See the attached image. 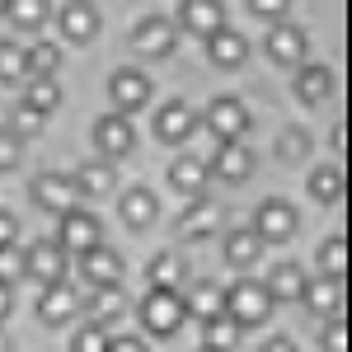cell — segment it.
I'll list each match as a JSON object with an SVG mask.
<instances>
[{
    "instance_id": "17",
    "label": "cell",
    "mask_w": 352,
    "mask_h": 352,
    "mask_svg": "<svg viewBox=\"0 0 352 352\" xmlns=\"http://www.w3.org/2000/svg\"><path fill=\"white\" fill-rule=\"evenodd\" d=\"M76 258H80V272H85L89 287H113V282L122 277V254L109 249V244H94V249H85Z\"/></svg>"
},
{
    "instance_id": "22",
    "label": "cell",
    "mask_w": 352,
    "mask_h": 352,
    "mask_svg": "<svg viewBox=\"0 0 352 352\" xmlns=\"http://www.w3.org/2000/svg\"><path fill=\"white\" fill-rule=\"evenodd\" d=\"M207 56H212V66H221V71H235V66L249 61V43H244L235 28L221 24L217 33H207Z\"/></svg>"
},
{
    "instance_id": "38",
    "label": "cell",
    "mask_w": 352,
    "mask_h": 352,
    "mask_svg": "<svg viewBox=\"0 0 352 352\" xmlns=\"http://www.w3.org/2000/svg\"><path fill=\"white\" fill-rule=\"evenodd\" d=\"M71 352H109V329L104 324H85L71 338Z\"/></svg>"
},
{
    "instance_id": "50",
    "label": "cell",
    "mask_w": 352,
    "mask_h": 352,
    "mask_svg": "<svg viewBox=\"0 0 352 352\" xmlns=\"http://www.w3.org/2000/svg\"><path fill=\"white\" fill-rule=\"evenodd\" d=\"M0 10H5V0H0Z\"/></svg>"
},
{
    "instance_id": "27",
    "label": "cell",
    "mask_w": 352,
    "mask_h": 352,
    "mask_svg": "<svg viewBox=\"0 0 352 352\" xmlns=\"http://www.w3.org/2000/svg\"><path fill=\"white\" fill-rule=\"evenodd\" d=\"M80 310H89V324H113V320L127 310V296H122L118 282H113V287H94L89 305H80Z\"/></svg>"
},
{
    "instance_id": "19",
    "label": "cell",
    "mask_w": 352,
    "mask_h": 352,
    "mask_svg": "<svg viewBox=\"0 0 352 352\" xmlns=\"http://www.w3.org/2000/svg\"><path fill=\"white\" fill-rule=\"evenodd\" d=\"M300 305L310 310V315H338V305H343V282L338 277H305V292H300Z\"/></svg>"
},
{
    "instance_id": "32",
    "label": "cell",
    "mask_w": 352,
    "mask_h": 352,
    "mask_svg": "<svg viewBox=\"0 0 352 352\" xmlns=\"http://www.w3.org/2000/svg\"><path fill=\"white\" fill-rule=\"evenodd\" d=\"M184 272H188V263H184L179 254H155V258H151V268H146V277H151V287H164V292H179Z\"/></svg>"
},
{
    "instance_id": "4",
    "label": "cell",
    "mask_w": 352,
    "mask_h": 352,
    "mask_svg": "<svg viewBox=\"0 0 352 352\" xmlns=\"http://www.w3.org/2000/svg\"><path fill=\"white\" fill-rule=\"evenodd\" d=\"M94 146H99V155L104 160H122V155H132L136 151V127L127 113H99L94 118Z\"/></svg>"
},
{
    "instance_id": "20",
    "label": "cell",
    "mask_w": 352,
    "mask_h": 352,
    "mask_svg": "<svg viewBox=\"0 0 352 352\" xmlns=\"http://www.w3.org/2000/svg\"><path fill=\"white\" fill-rule=\"evenodd\" d=\"M71 184H76V192L80 197H109L113 188H118V169H113V160H85L76 174H71Z\"/></svg>"
},
{
    "instance_id": "47",
    "label": "cell",
    "mask_w": 352,
    "mask_h": 352,
    "mask_svg": "<svg viewBox=\"0 0 352 352\" xmlns=\"http://www.w3.org/2000/svg\"><path fill=\"white\" fill-rule=\"evenodd\" d=\"M5 320H10V287L0 282V324H5Z\"/></svg>"
},
{
    "instance_id": "3",
    "label": "cell",
    "mask_w": 352,
    "mask_h": 352,
    "mask_svg": "<svg viewBox=\"0 0 352 352\" xmlns=\"http://www.w3.org/2000/svg\"><path fill=\"white\" fill-rule=\"evenodd\" d=\"M56 244L76 258L85 249H94V244H104V221L94 217V212H85L80 202L71 207V212H61V230H56Z\"/></svg>"
},
{
    "instance_id": "45",
    "label": "cell",
    "mask_w": 352,
    "mask_h": 352,
    "mask_svg": "<svg viewBox=\"0 0 352 352\" xmlns=\"http://www.w3.org/2000/svg\"><path fill=\"white\" fill-rule=\"evenodd\" d=\"M109 352H151L141 338H109Z\"/></svg>"
},
{
    "instance_id": "43",
    "label": "cell",
    "mask_w": 352,
    "mask_h": 352,
    "mask_svg": "<svg viewBox=\"0 0 352 352\" xmlns=\"http://www.w3.org/2000/svg\"><path fill=\"white\" fill-rule=\"evenodd\" d=\"M43 118H47V113H38V109H28V104H19V109H14V132H24V136L43 132Z\"/></svg>"
},
{
    "instance_id": "31",
    "label": "cell",
    "mask_w": 352,
    "mask_h": 352,
    "mask_svg": "<svg viewBox=\"0 0 352 352\" xmlns=\"http://www.w3.org/2000/svg\"><path fill=\"white\" fill-rule=\"evenodd\" d=\"M240 333H244V329L235 324L226 310L212 315V320H202V343H207V348H217V352H235V348H240Z\"/></svg>"
},
{
    "instance_id": "13",
    "label": "cell",
    "mask_w": 352,
    "mask_h": 352,
    "mask_svg": "<svg viewBox=\"0 0 352 352\" xmlns=\"http://www.w3.org/2000/svg\"><path fill=\"white\" fill-rule=\"evenodd\" d=\"M296 99L305 109H320L333 99V71L324 61H300L296 66Z\"/></svg>"
},
{
    "instance_id": "16",
    "label": "cell",
    "mask_w": 352,
    "mask_h": 352,
    "mask_svg": "<svg viewBox=\"0 0 352 352\" xmlns=\"http://www.w3.org/2000/svg\"><path fill=\"white\" fill-rule=\"evenodd\" d=\"M263 47H268V56L277 66H300L305 52H310V43H305V33H300L296 24H272L268 38H263Z\"/></svg>"
},
{
    "instance_id": "36",
    "label": "cell",
    "mask_w": 352,
    "mask_h": 352,
    "mask_svg": "<svg viewBox=\"0 0 352 352\" xmlns=\"http://www.w3.org/2000/svg\"><path fill=\"white\" fill-rule=\"evenodd\" d=\"M24 76V47L14 38H0V85H19Z\"/></svg>"
},
{
    "instance_id": "44",
    "label": "cell",
    "mask_w": 352,
    "mask_h": 352,
    "mask_svg": "<svg viewBox=\"0 0 352 352\" xmlns=\"http://www.w3.org/2000/svg\"><path fill=\"white\" fill-rule=\"evenodd\" d=\"M19 240V221H14V212H0V244H14Z\"/></svg>"
},
{
    "instance_id": "5",
    "label": "cell",
    "mask_w": 352,
    "mask_h": 352,
    "mask_svg": "<svg viewBox=\"0 0 352 352\" xmlns=\"http://www.w3.org/2000/svg\"><path fill=\"white\" fill-rule=\"evenodd\" d=\"M66 272H71V254L56 240H38L24 249V277H38L47 287V282H66Z\"/></svg>"
},
{
    "instance_id": "9",
    "label": "cell",
    "mask_w": 352,
    "mask_h": 352,
    "mask_svg": "<svg viewBox=\"0 0 352 352\" xmlns=\"http://www.w3.org/2000/svg\"><path fill=\"white\" fill-rule=\"evenodd\" d=\"M254 151H249V141H217V155L207 160V174H217L226 184H244L249 174H254Z\"/></svg>"
},
{
    "instance_id": "23",
    "label": "cell",
    "mask_w": 352,
    "mask_h": 352,
    "mask_svg": "<svg viewBox=\"0 0 352 352\" xmlns=\"http://www.w3.org/2000/svg\"><path fill=\"white\" fill-rule=\"evenodd\" d=\"M179 24L188 28V33H197V38H207V33H217L226 24V5L221 0H184Z\"/></svg>"
},
{
    "instance_id": "15",
    "label": "cell",
    "mask_w": 352,
    "mask_h": 352,
    "mask_svg": "<svg viewBox=\"0 0 352 352\" xmlns=\"http://www.w3.org/2000/svg\"><path fill=\"white\" fill-rule=\"evenodd\" d=\"M192 132H197V113H192L184 99H169V104L155 113V136H160L164 146H184Z\"/></svg>"
},
{
    "instance_id": "1",
    "label": "cell",
    "mask_w": 352,
    "mask_h": 352,
    "mask_svg": "<svg viewBox=\"0 0 352 352\" xmlns=\"http://www.w3.org/2000/svg\"><path fill=\"white\" fill-rule=\"evenodd\" d=\"M136 320L146 333H155V338H169V333H179L184 329V296L179 292H164V287H151L146 296L136 300Z\"/></svg>"
},
{
    "instance_id": "28",
    "label": "cell",
    "mask_w": 352,
    "mask_h": 352,
    "mask_svg": "<svg viewBox=\"0 0 352 352\" xmlns=\"http://www.w3.org/2000/svg\"><path fill=\"white\" fill-rule=\"evenodd\" d=\"M221 310H226V292H221L217 282H197L184 296V315H192V320H212Z\"/></svg>"
},
{
    "instance_id": "46",
    "label": "cell",
    "mask_w": 352,
    "mask_h": 352,
    "mask_svg": "<svg viewBox=\"0 0 352 352\" xmlns=\"http://www.w3.org/2000/svg\"><path fill=\"white\" fill-rule=\"evenodd\" d=\"M263 352H296V343H292V338H268Z\"/></svg>"
},
{
    "instance_id": "33",
    "label": "cell",
    "mask_w": 352,
    "mask_h": 352,
    "mask_svg": "<svg viewBox=\"0 0 352 352\" xmlns=\"http://www.w3.org/2000/svg\"><path fill=\"white\" fill-rule=\"evenodd\" d=\"M24 104H28V109H38V113L61 109V85H56L52 76H28V85H24Z\"/></svg>"
},
{
    "instance_id": "21",
    "label": "cell",
    "mask_w": 352,
    "mask_h": 352,
    "mask_svg": "<svg viewBox=\"0 0 352 352\" xmlns=\"http://www.w3.org/2000/svg\"><path fill=\"white\" fill-rule=\"evenodd\" d=\"M217 226H221V207L212 197L197 192L188 202V212L179 217V235H184V240H207V235H217Z\"/></svg>"
},
{
    "instance_id": "37",
    "label": "cell",
    "mask_w": 352,
    "mask_h": 352,
    "mask_svg": "<svg viewBox=\"0 0 352 352\" xmlns=\"http://www.w3.org/2000/svg\"><path fill=\"white\" fill-rule=\"evenodd\" d=\"M0 282H5V287L24 282V249H19V240L0 244Z\"/></svg>"
},
{
    "instance_id": "30",
    "label": "cell",
    "mask_w": 352,
    "mask_h": 352,
    "mask_svg": "<svg viewBox=\"0 0 352 352\" xmlns=\"http://www.w3.org/2000/svg\"><path fill=\"white\" fill-rule=\"evenodd\" d=\"M258 258H263V240L254 230H230L226 235V263L230 268H254Z\"/></svg>"
},
{
    "instance_id": "7",
    "label": "cell",
    "mask_w": 352,
    "mask_h": 352,
    "mask_svg": "<svg viewBox=\"0 0 352 352\" xmlns=\"http://www.w3.org/2000/svg\"><path fill=\"white\" fill-rule=\"evenodd\" d=\"M207 132L217 136V141H244L249 132V109H244L235 94H221L207 104Z\"/></svg>"
},
{
    "instance_id": "41",
    "label": "cell",
    "mask_w": 352,
    "mask_h": 352,
    "mask_svg": "<svg viewBox=\"0 0 352 352\" xmlns=\"http://www.w3.org/2000/svg\"><path fill=\"white\" fill-rule=\"evenodd\" d=\"M320 348L324 352H348V320L333 315V320L324 324V333H320Z\"/></svg>"
},
{
    "instance_id": "48",
    "label": "cell",
    "mask_w": 352,
    "mask_h": 352,
    "mask_svg": "<svg viewBox=\"0 0 352 352\" xmlns=\"http://www.w3.org/2000/svg\"><path fill=\"white\" fill-rule=\"evenodd\" d=\"M197 352H217V348H207V343H202V348H197Z\"/></svg>"
},
{
    "instance_id": "8",
    "label": "cell",
    "mask_w": 352,
    "mask_h": 352,
    "mask_svg": "<svg viewBox=\"0 0 352 352\" xmlns=\"http://www.w3.org/2000/svg\"><path fill=\"white\" fill-rule=\"evenodd\" d=\"M109 99L118 113H141L146 104H151V76H141V71H132V66H122V71H113L109 80Z\"/></svg>"
},
{
    "instance_id": "25",
    "label": "cell",
    "mask_w": 352,
    "mask_h": 352,
    "mask_svg": "<svg viewBox=\"0 0 352 352\" xmlns=\"http://www.w3.org/2000/svg\"><path fill=\"white\" fill-rule=\"evenodd\" d=\"M263 287H268L272 305H277V300H287V305H292V300H300V292H305V272H300V263H277V268L268 272V282H263Z\"/></svg>"
},
{
    "instance_id": "42",
    "label": "cell",
    "mask_w": 352,
    "mask_h": 352,
    "mask_svg": "<svg viewBox=\"0 0 352 352\" xmlns=\"http://www.w3.org/2000/svg\"><path fill=\"white\" fill-rule=\"evenodd\" d=\"M249 10H254L258 19H272V24H282V19H287V10H292V0H249Z\"/></svg>"
},
{
    "instance_id": "14",
    "label": "cell",
    "mask_w": 352,
    "mask_h": 352,
    "mask_svg": "<svg viewBox=\"0 0 352 352\" xmlns=\"http://www.w3.org/2000/svg\"><path fill=\"white\" fill-rule=\"evenodd\" d=\"M76 315H80L76 287H71V282H47L43 296H38V320H43V324H66V320H76Z\"/></svg>"
},
{
    "instance_id": "40",
    "label": "cell",
    "mask_w": 352,
    "mask_h": 352,
    "mask_svg": "<svg viewBox=\"0 0 352 352\" xmlns=\"http://www.w3.org/2000/svg\"><path fill=\"white\" fill-rule=\"evenodd\" d=\"M19 155H24L19 132H14V127H0V174H5V169H14V164H19Z\"/></svg>"
},
{
    "instance_id": "35",
    "label": "cell",
    "mask_w": 352,
    "mask_h": 352,
    "mask_svg": "<svg viewBox=\"0 0 352 352\" xmlns=\"http://www.w3.org/2000/svg\"><path fill=\"white\" fill-rule=\"evenodd\" d=\"M56 66H61V47H56V43H33V47H24V71L28 76H56Z\"/></svg>"
},
{
    "instance_id": "2",
    "label": "cell",
    "mask_w": 352,
    "mask_h": 352,
    "mask_svg": "<svg viewBox=\"0 0 352 352\" xmlns=\"http://www.w3.org/2000/svg\"><path fill=\"white\" fill-rule=\"evenodd\" d=\"M226 315L235 320L240 329H258V324H268V315H272V296H268V287L263 282H249V277H240L230 292H226Z\"/></svg>"
},
{
    "instance_id": "39",
    "label": "cell",
    "mask_w": 352,
    "mask_h": 352,
    "mask_svg": "<svg viewBox=\"0 0 352 352\" xmlns=\"http://www.w3.org/2000/svg\"><path fill=\"white\" fill-rule=\"evenodd\" d=\"M305 151H310V136L300 132V127H287V132L277 136V155H282L287 164H292V160H300Z\"/></svg>"
},
{
    "instance_id": "18",
    "label": "cell",
    "mask_w": 352,
    "mask_h": 352,
    "mask_svg": "<svg viewBox=\"0 0 352 352\" xmlns=\"http://www.w3.org/2000/svg\"><path fill=\"white\" fill-rule=\"evenodd\" d=\"M118 217L127 230H146V226H155L160 221V197L151 188H127L118 197Z\"/></svg>"
},
{
    "instance_id": "26",
    "label": "cell",
    "mask_w": 352,
    "mask_h": 352,
    "mask_svg": "<svg viewBox=\"0 0 352 352\" xmlns=\"http://www.w3.org/2000/svg\"><path fill=\"white\" fill-rule=\"evenodd\" d=\"M207 160H197V155H179V160L169 164V184L179 192H188V197H197V192L207 188Z\"/></svg>"
},
{
    "instance_id": "49",
    "label": "cell",
    "mask_w": 352,
    "mask_h": 352,
    "mask_svg": "<svg viewBox=\"0 0 352 352\" xmlns=\"http://www.w3.org/2000/svg\"><path fill=\"white\" fill-rule=\"evenodd\" d=\"M0 352H5V333H0Z\"/></svg>"
},
{
    "instance_id": "6",
    "label": "cell",
    "mask_w": 352,
    "mask_h": 352,
    "mask_svg": "<svg viewBox=\"0 0 352 352\" xmlns=\"http://www.w3.org/2000/svg\"><path fill=\"white\" fill-rule=\"evenodd\" d=\"M296 226H300L296 207H292L287 197H268V202L258 207V221H254V235H258L263 244H287L292 235H296Z\"/></svg>"
},
{
    "instance_id": "10",
    "label": "cell",
    "mask_w": 352,
    "mask_h": 352,
    "mask_svg": "<svg viewBox=\"0 0 352 352\" xmlns=\"http://www.w3.org/2000/svg\"><path fill=\"white\" fill-rule=\"evenodd\" d=\"M28 197L43 207V212H52V217H61V212H71L76 202H80V192H76V184L66 179V174H38L33 179V188H28Z\"/></svg>"
},
{
    "instance_id": "24",
    "label": "cell",
    "mask_w": 352,
    "mask_h": 352,
    "mask_svg": "<svg viewBox=\"0 0 352 352\" xmlns=\"http://www.w3.org/2000/svg\"><path fill=\"white\" fill-rule=\"evenodd\" d=\"M305 188H310V197H315L320 207H333V202H343V188H348V179H343V164H320V169H310Z\"/></svg>"
},
{
    "instance_id": "12",
    "label": "cell",
    "mask_w": 352,
    "mask_h": 352,
    "mask_svg": "<svg viewBox=\"0 0 352 352\" xmlns=\"http://www.w3.org/2000/svg\"><path fill=\"white\" fill-rule=\"evenodd\" d=\"M56 24H61V38L66 43H89V38H99V10L89 5V0H66L61 10H56Z\"/></svg>"
},
{
    "instance_id": "11",
    "label": "cell",
    "mask_w": 352,
    "mask_h": 352,
    "mask_svg": "<svg viewBox=\"0 0 352 352\" xmlns=\"http://www.w3.org/2000/svg\"><path fill=\"white\" fill-rule=\"evenodd\" d=\"M132 47L141 56H169L179 47V28H174V19H164V14H151V19H141L132 28Z\"/></svg>"
},
{
    "instance_id": "34",
    "label": "cell",
    "mask_w": 352,
    "mask_h": 352,
    "mask_svg": "<svg viewBox=\"0 0 352 352\" xmlns=\"http://www.w3.org/2000/svg\"><path fill=\"white\" fill-rule=\"evenodd\" d=\"M0 14H10L14 19V28H43L47 24V0H5V10Z\"/></svg>"
},
{
    "instance_id": "29",
    "label": "cell",
    "mask_w": 352,
    "mask_h": 352,
    "mask_svg": "<svg viewBox=\"0 0 352 352\" xmlns=\"http://www.w3.org/2000/svg\"><path fill=\"white\" fill-rule=\"evenodd\" d=\"M315 263H320L324 277H338V282H343V277H348V263H352V244L343 240V235H329V240L315 249Z\"/></svg>"
}]
</instances>
